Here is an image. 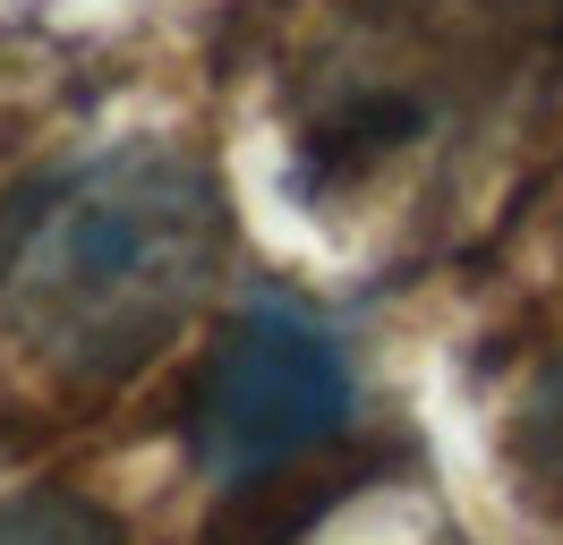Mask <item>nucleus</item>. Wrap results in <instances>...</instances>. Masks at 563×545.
<instances>
[{"instance_id": "f257e3e1", "label": "nucleus", "mask_w": 563, "mask_h": 545, "mask_svg": "<svg viewBox=\"0 0 563 545\" xmlns=\"http://www.w3.org/2000/svg\"><path fill=\"white\" fill-rule=\"evenodd\" d=\"M222 188L172 145H111L0 204V307L60 375H129L222 265Z\"/></svg>"}, {"instance_id": "f03ea898", "label": "nucleus", "mask_w": 563, "mask_h": 545, "mask_svg": "<svg viewBox=\"0 0 563 545\" xmlns=\"http://www.w3.org/2000/svg\"><path fill=\"white\" fill-rule=\"evenodd\" d=\"M342 409H351V367L324 341V324H308L299 307H247L197 375L188 452L206 477L247 486L308 460L342 426Z\"/></svg>"}, {"instance_id": "7ed1b4c3", "label": "nucleus", "mask_w": 563, "mask_h": 545, "mask_svg": "<svg viewBox=\"0 0 563 545\" xmlns=\"http://www.w3.org/2000/svg\"><path fill=\"white\" fill-rule=\"evenodd\" d=\"M351 486V469H274V477H247L240 494L222 503V520L206 529V545H290L317 529V511Z\"/></svg>"}, {"instance_id": "20e7f679", "label": "nucleus", "mask_w": 563, "mask_h": 545, "mask_svg": "<svg viewBox=\"0 0 563 545\" xmlns=\"http://www.w3.org/2000/svg\"><path fill=\"white\" fill-rule=\"evenodd\" d=\"M0 545H129V529L86 494H18L0 503Z\"/></svg>"}, {"instance_id": "39448f33", "label": "nucleus", "mask_w": 563, "mask_h": 545, "mask_svg": "<svg viewBox=\"0 0 563 545\" xmlns=\"http://www.w3.org/2000/svg\"><path fill=\"white\" fill-rule=\"evenodd\" d=\"M521 452H529V477L547 486V503L563 511V358H555L547 375H538V392H529Z\"/></svg>"}]
</instances>
